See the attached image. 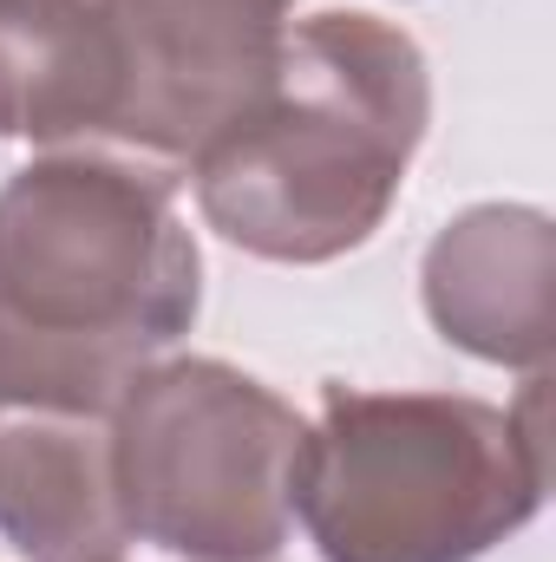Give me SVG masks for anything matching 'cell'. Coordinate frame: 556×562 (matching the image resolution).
<instances>
[{"label":"cell","instance_id":"cell-6","mask_svg":"<svg viewBox=\"0 0 556 562\" xmlns=\"http://www.w3.org/2000/svg\"><path fill=\"white\" fill-rule=\"evenodd\" d=\"M432 327L491 367L544 373L556 347V229L531 203H478L425 249Z\"/></svg>","mask_w":556,"mask_h":562},{"label":"cell","instance_id":"cell-8","mask_svg":"<svg viewBox=\"0 0 556 562\" xmlns=\"http://www.w3.org/2000/svg\"><path fill=\"white\" fill-rule=\"evenodd\" d=\"M119 59L99 0H0V138H112Z\"/></svg>","mask_w":556,"mask_h":562},{"label":"cell","instance_id":"cell-4","mask_svg":"<svg viewBox=\"0 0 556 562\" xmlns=\"http://www.w3.org/2000/svg\"><path fill=\"white\" fill-rule=\"evenodd\" d=\"M132 543L184 562H269L294 530L308 419L230 360H157L105 413Z\"/></svg>","mask_w":556,"mask_h":562},{"label":"cell","instance_id":"cell-3","mask_svg":"<svg viewBox=\"0 0 556 562\" xmlns=\"http://www.w3.org/2000/svg\"><path fill=\"white\" fill-rule=\"evenodd\" d=\"M544 373L518 406L471 393L327 386L294 458V517L321 562H478L544 510Z\"/></svg>","mask_w":556,"mask_h":562},{"label":"cell","instance_id":"cell-2","mask_svg":"<svg viewBox=\"0 0 556 562\" xmlns=\"http://www.w3.org/2000/svg\"><path fill=\"white\" fill-rule=\"evenodd\" d=\"M432 125V72L407 26L314 13L269 86L190 157L203 223L243 256L314 269L367 249Z\"/></svg>","mask_w":556,"mask_h":562},{"label":"cell","instance_id":"cell-1","mask_svg":"<svg viewBox=\"0 0 556 562\" xmlns=\"http://www.w3.org/2000/svg\"><path fill=\"white\" fill-rule=\"evenodd\" d=\"M203 307L177 177L66 144L0 183V413L105 419Z\"/></svg>","mask_w":556,"mask_h":562},{"label":"cell","instance_id":"cell-5","mask_svg":"<svg viewBox=\"0 0 556 562\" xmlns=\"http://www.w3.org/2000/svg\"><path fill=\"white\" fill-rule=\"evenodd\" d=\"M294 0H99L119 59L112 144L190 164L276 72Z\"/></svg>","mask_w":556,"mask_h":562},{"label":"cell","instance_id":"cell-7","mask_svg":"<svg viewBox=\"0 0 556 562\" xmlns=\"http://www.w3.org/2000/svg\"><path fill=\"white\" fill-rule=\"evenodd\" d=\"M0 537L26 562H112L132 530L112 425L92 413H0Z\"/></svg>","mask_w":556,"mask_h":562},{"label":"cell","instance_id":"cell-9","mask_svg":"<svg viewBox=\"0 0 556 562\" xmlns=\"http://www.w3.org/2000/svg\"><path fill=\"white\" fill-rule=\"evenodd\" d=\"M112 562H119V557H112ZM269 562H281V557H269Z\"/></svg>","mask_w":556,"mask_h":562}]
</instances>
